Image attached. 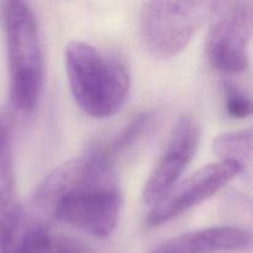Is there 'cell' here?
Returning a JSON list of instances; mask_svg holds the SVG:
<instances>
[{
  "instance_id": "cell-8",
  "label": "cell",
  "mask_w": 253,
  "mask_h": 253,
  "mask_svg": "<svg viewBox=\"0 0 253 253\" xmlns=\"http://www.w3.org/2000/svg\"><path fill=\"white\" fill-rule=\"evenodd\" d=\"M21 226L15 188L12 136L10 124L0 118V249Z\"/></svg>"
},
{
  "instance_id": "cell-10",
  "label": "cell",
  "mask_w": 253,
  "mask_h": 253,
  "mask_svg": "<svg viewBox=\"0 0 253 253\" xmlns=\"http://www.w3.org/2000/svg\"><path fill=\"white\" fill-rule=\"evenodd\" d=\"M153 115L151 113H142L133 118L126 127H124L118 135L105 143L96 146L99 151L115 165L116 160L124 155L126 151L131 150L137 145L148 132L153 124Z\"/></svg>"
},
{
  "instance_id": "cell-3",
  "label": "cell",
  "mask_w": 253,
  "mask_h": 253,
  "mask_svg": "<svg viewBox=\"0 0 253 253\" xmlns=\"http://www.w3.org/2000/svg\"><path fill=\"white\" fill-rule=\"evenodd\" d=\"M212 1H147L140 10V34L151 54H179L209 17Z\"/></svg>"
},
{
  "instance_id": "cell-12",
  "label": "cell",
  "mask_w": 253,
  "mask_h": 253,
  "mask_svg": "<svg viewBox=\"0 0 253 253\" xmlns=\"http://www.w3.org/2000/svg\"><path fill=\"white\" fill-rule=\"evenodd\" d=\"M225 106L234 119H246L252 114L251 96L236 84L226 82L224 85Z\"/></svg>"
},
{
  "instance_id": "cell-5",
  "label": "cell",
  "mask_w": 253,
  "mask_h": 253,
  "mask_svg": "<svg viewBox=\"0 0 253 253\" xmlns=\"http://www.w3.org/2000/svg\"><path fill=\"white\" fill-rule=\"evenodd\" d=\"M242 170L241 166L227 161H217L199 168L152 205L147 224L155 227L177 219L220 192Z\"/></svg>"
},
{
  "instance_id": "cell-2",
  "label": "cell",
  "mask_w": 253,
  "mask_h": 253,
  "mask_svg": "<svg viewBox=\"0 0 253 253\" xmlns=\"http://www.w3.org/2000/svg\"><path fill=\"white\" fill-rule=\"evenodd\" d=\"M10 98L15 109L29 113L36 108L43 84V54L39 22L27 2L12 0L2 10Z\"/></svg>"
},
{
  "instance_id": "cell-11",
  "label": "cell",
  "mask_w": 253,
  "mask_h": 253,
  "mask_svg": "<svg viewBox=\"0 0 253 253\" xmlns=\"http://www.w3.org/2000/svg\"><path fill=\"white\" fill-rule=\"evenodd\" d=\"M212 151L219 157V161L235 162L245 169L252 158L251 128L217 136L212 142Z\"/></svg>"
},
{
  "instance_id": "cell-6",
  "label": "cell",
  "mask_w": 253,
  "mask_h": 253,
  "mask_svg": "<svg viewBox=\"0 0 253 253\" xmlns=\"http://www.w3.org/2000/svg\"><path fill=\"white\" fill-rule=\"evenodd\" d=\"M202 137L199 124L193 116H179L170 132L165 152L156 163L143 187L146 204L153 205L178 183L197 153Z\"/></svg>"
},
{
  "instance_id": "cell-13",
  "label": "cell",
  "mask_w": 253,
  "mask_h": 253,
  "mask_svg": "<svg viewBox=\"0 0 253 253\" xmlns=\"http://www.w3.org/2000/svg\"><path fill=\"white\" fill-rule=\"evenodd\" d=\"M20 229L21 226L19 227L16 232L5 242L4 246L0 249V253H19V234H20Z\"/></svg>"
},
{
  "instance_id": "cell-9",
  "label": "cell",
  "mask_w": 253,
  "mask_h": 253,
  "mask_svg": "<svg viewBox=\"0 0 253 253\" xmlns=\"http://www.w3.org/2000/svg\"><path fill=\"white\" fill-rule=\"evenodd\" d=\"M19 253H88L73 239L54 235L43 224H36L19 234Z\"/></svg>"
},
{
  "instance_id": "cell-4",
  "label": "cell",
  "mask_w": 253,
  "mask_h": 253,
  "mask_svg": "<svg viewBox=\"0 0 253 253\" xmlns=\"http://www.w3.org/2000/svg\"><path fill=\"white\" fill-rule=\"evenodd\" d=\"M207 36L208 62L216 71L237 74L250 63L253 2L250 0L212 1Z\"/></svg>"
},
{
  "instance_id": "cell-7",
  "label": "cell",
  "mask_w": 253,
  "mask_h": 253,
  "mask_svg": "<svg viewBox=\"0 0 253 253\" xmlns=\"http://www.w3.org/2000/svg\"><path fill=\"white\" fill-rule=\"evenodd\" d=\"M251 232L231 226L195 230L163 242L151 253H220L251 247Z\"/></svg>"
},
{
  "instance_id": "cell-1",
  "label": "cell",
  "mask_w": 253,
  "mask_h": 253,
  "mask_svg": "<svg viewBox=\"0 0 253 253\" xmlns=\"http://www.w3.org/2000/svg\"><path fill=\"white\" fill-rule=\"evenodd\" d=\"M64 66L72 95L84 113L104 119L123 108L130 91V73L123 59L73 41L64 49Z\"/></svg>"
}]
</instances>
